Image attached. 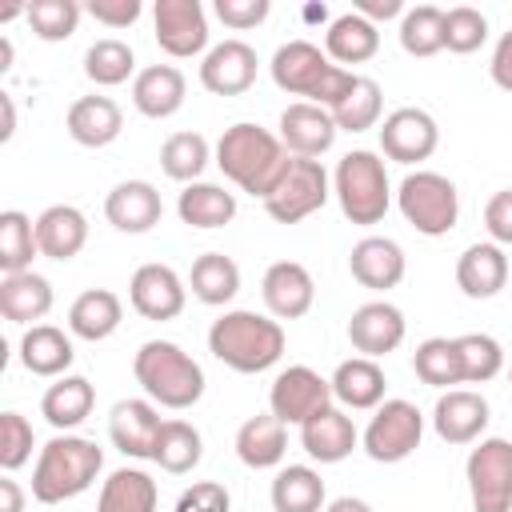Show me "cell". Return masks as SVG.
Segmentation results:
<instances>
[{"mask_svg": "<svg viewBox=\"0 0 512 512\" xmlns=\"http://www.w3.org/2000/svg\"><path fill=\"white\" fill-rule=\"evenodd\" d=\"M216 164L220 172L248 196H260L268 200V192L280 184V176L288 172L292 156L288 148L280 144L276 132L252 124V120H240L232 128H224V136L216 140Z\"/></svg>", "mask_w": 512, "mask_h": 512, "instance_id": "1", "label": "cell"}, {"mask_svg": "<svg viewBox=\"0 0 512 512\" xmlns=\"http://www.w3.org/2000/svg\"><path fill=\"white\" fill-rule=\"evenodd\" d=\"M208 352L224 368H232L240 376L268 372L284 356V324L276 316L232 308L220 320H212V328H208Z\"/></svg>", "mask_w": 512, "mask_h": 512, "instance_id": "2", "label": "cell"}, {"mask_svg": "<svg viewBox=\"0 0 512 512\" xmlns=\"http://www.w3.org/2000/svg\"><path fill=\"white\" fill-rule=\"evenodd\" d=\"M272 80L280 92L288 96H304L308 104H320V108H336L352 84H356V72L352 68H340L328 60L324 48H316L312 40H288L272 52Z\"/></svg>", "mask_w": 512, "mask_h": 512, "instance_id": "3", "label": "cell"}, {"mask_svg": "<svg viewBox=\"0 0 512 512\" xmlns=\"http://www.w3.org/2000/svg\"><path fill=\"white\" fill-rule=\"evenodd\" d=\"M132 376L160 408L184 412L204 396V368L172 340H144L132 356Z\"/></svg>", "mask_w": 512, "mask_h": 512, "instance_id": "4", "label": "cell"}, {"mask_svg": "<svg viewBox=\"0 0 512 512\" xmlns=\"http://www.w3.org/2000/svg\"><path fill=\"white\" fill-rule=\"evenodd\" d=\"M100 468H104V452L92 440L72 436V432H60L36 456V468H32V500H40V504H64V500L88 492L96 484Z\"/></svg>", "mask_w": 512, "mask_h": 512, "instance_id": "5", "label": "cell"}, {"mask_svg": "<svg viewBox=\"0 0 512 512\" xmlns=\"http://www.w3.org/2000/svg\"><path fill=\"white\" fill-rule=\"evenodd\" d=\"M332 192H336V204H340L344 220H352L360 228L380 224L384 212H388V204H392L388 168L368 148H356V152L340 156V164L332 172Z\"/></svg>", "mask_w": 512, "mask_h": 512, "instance_id": "6", "label": "cell"}, {"mask_svg": "<svg viewBox=\"0 0 512 512\" xmlns=\"http://www.w3.org/2000/svg\"><path fill=\"white\" fill-rule=\"evenodd\" d=\"M396 204H400V216L420 232V236H448L460 220V192L448 176L440 172H428V168H416L400 180V192H396Z\"/></svg>", "mask_w": 512, "mask_h": 512, "instance_id": "7", "label": "cell"}, {"mask_svg": "<svg viewBox=\"0 0 512 512\" xmlns=\"http://www.w3.org/2000/svg\"><path fill=\"white\" fill-rule=\"evenodd\" d=\"M472 512H512V440L488 436L464 460Z\"/></svg>", "mask_w": 512, "mask_h": 512, "instance_id": "8", "label": "cell"}, {"mask_svg": "<svg viewBox=\"0 0 512 512\" xmlns=\"http://www.w3.org/2000/svg\"><path fill=\"white\" fill-rule=\"evenodd\" d=\"M420 440H424V412L412 400H400V396L384 400L376 408V416L368 420L364 436H360L364 452L376 464H400V460H408L420 448Z\"/></svg>", "mask_w": 512, "mask_h": 512, "instance_id": "9", "label": "cell"}, {"mask_svg": "<svg viewBox=\"0 0 512 512\" xmlns=\"http://www.w3.org/2000/svg\"><path fill=\"white\" fill-rule=\"evenodd\" d=\"M332 196V180L324 172L320 160H300L292 156L288 172L280 176V184L268 192L264 200V212L276 220V224H300L304 216L320 212Z\"/></svg>", "mask_w": 512, "mask_h": 512, "instance_id": "10", "label": "cell"}, {"mask_svg": "<svg viewBox=\"0 0 512 512\" xmlns=\"http://www.w3.org/2000/svg\"><path fill=\"white\" fill-rule=\"evenodd\" d=\"M332 380H324L316 368L308 364H292L284 368L272 388H268V412L284 424H308L312 416H320L324 408H332Z\"/></svg>", "mask_w": 512, "mask_h": 512, "instance_id": "11", "label": "cell"}, {"mask_svg": "<svg viewBox=\"0 0 512 512\" xmlns=\"http://www.w3.org/2000/svg\"><path fill=\"white\" fill-rule=\"evenodd\" d=\"M152 24H156V44L176 60L200 56L208 48V16L200 0H156Z\"/></svg>", "mask_w": 512, "mask_h": 512, "instance_id": "12", "label": "cell"}, {"mask_svg": "<svg viewBox=\"0 0 512 512\" xmlns=\"http://www.w3.org/2000/svg\"><path fill=\"white\" fill-rule=\"evenodd\" d=\"M440 128L424 108H396L380 124V152L396 164H420L436 152Z\"/></svg>", "mask_w": 512, "mask_h": 512, "instance_id": "13", "label": "cell"}, {"mask_svg": "<svg viewBox=\"0 0 512 512\" xmlns=\"http://www.w3.org/2000/svg\"><path fill=\"white\" fill-rule=\"evenodd\" d=\"M256 48L244 40H220L200 60V84L212 96H244L256 84Z\"/></svg>", "mask_w": 512, "mask_h": 512, "instance_id": "14", "label": "cell"}, {"mask_svg": "<svg viewBox=\"0 0 512 512\" xmlns=\"http://www.w3.org/2000/svg\"><path fill=\"white\" fill-rule=\"evenodd\" d=\"M128 300L144 320H176L188 304V288L168 264H140L128 284Z\"/></svg>", "mask_w": 512, "mask_h": 512, "instance_id": "15", "label": "cell"}, {"mask_svg": "<svg viewBox=\"0 0 512 512\" xmlns=\"http://www.w3.org/2000/svg\"><path fill=\"white\" fill-rule=\"evenodd\" d=\"M336 120L328 108L320 104H308V100H296L280 112V144L288 148V156H300V160H320L332 140H336Z\"/></svg>", "mask_w": 512, "mask_h": 512, "instance_id": "16", "label": "cell"}, {"mask_svg": "<svg viewBox=\"0 0 512 512\" xmlns=\"http://www.w3.org/2000/svg\"><path fill=\"white\" fill-rule=\"evenodd\" d=\"M404 332H408V320H404V312H400L396 304H388V300H368V304H360V308L352 312V320H348V340H352V348H356L360 356H368V360H380V356L396 352V348L404 344Z\"/></svg>", "mask_w": 512, "mask_h": 512, "instance_id": "17", "label": "cell"}, {"mask_svg": "<svg viewBox=\"0 0 512 512\" xmlns=\"http://www.w3.org/2000/svg\"><path fill=\"white\" fill-rule=\"evenodd\" d=\"M260 296H264V308L276 320H300L316 304V280L304 264L276 260V264H268V272L260 280Z\"/></svg>", "mask_w": 512, "mask_h": 512, "instance_id": "18", "label": "cell"}, {"mask_svg": "<svg viewBox=\"0 0 512 512\" xmlns=\"http://www.w3.org/2000/svg\"><path fill=\"white\" fill-rule=\"evenodd\" d=\"M488 400L472 388H448L436 396V408H432V428L444 444H476L484 440V428H488Z\"/></svg>", "mask_w": 512, "mask_h": 512, "instance_id": "19", "label": "cell"}, {"mask_svg": "<svg viewBox=\"0 0 512 512\" xmlns=\"http://www.w3.org/2000/svg\"><path fill=\"white\" fill-rule=\"evenodd\" d=\"M348 272L360 288H372V292H388L404 280L408 272V256L396 240L388 236H364L352 244L348 252Z\"/></svg>", "mask_w": 512, "mask_h": 512, "instance_id": "20", "label": "cell"}, {"mask_svg": "<svg viewBox=\"0 0 512 512\" xmlns=\"http://www.w3.org/2000/svg\"><path fill=\"white\" fill-rule=\"evenodd\" d=\"M160 428H164V420H160L152 400H120V404H112L108 440L116 444V452H124L132 460H152Z\"/></svg>", "mask_w": 512, "mask_h": 512, "instance_id": "21", "label": "cell"}, {"mask_svg": "<svg viewBox=\"0 0 512 512\" xmlns=\"http://www.w3.org/2000/svg\"><path fill=\"white\" fill-rule=\"evenodd\" d=\"M104 216L116 232H128V236H140V232H152L164 216V200L156 192V184L148 180H120L108 196H104Z\"/></svg>", "mask_w": 512, "mask_h": 512, "instance_id": "22", "label": "cell"}, {"mask_svg": "<svg viewBox=\"0 0 512 512\" xmlns=\"http://www.w3.org/2000/svg\"><path fill=\"white\" fill-rule=\"evenodd\" d=\"M184 96H188V80H184V72L176 64H148L132 80V104L148 120L176 116L184 108Z\"/></svg>", "mask_w": 512, "mask_h": 512, "instance_id": "23", "label": "cell"}, {"mask_svg": "<svg viewBox=\"0 0 512 512\" xmlns=\"http://www.w3.org/2000/svg\"><path fill=\"white\" fill-rule=\"evenodd\" d=\"M512 276V264L500 244H468L456 260V288L468 300H492Z\"/></svg>", "mask_w": 512, "mask_h": 512, "instance_id": "24", "label": "cell"}, {"mask_svg": "<svg viewBox=\"0 0 512 512\" xmlns=\"http://www.w3.org/2000/svg\"><path fill=\"white\" fill-rule=\"evenodd\" d=\"M64 128L80 148H108L124 132V112L112 96H80L72 100Z\"/></svg>", "mask_w": 512, "mask_h": 512, "instance_id": "25", "label": "cell"}, {"mask_svg": "<svg viewBox=\"0 0 512 512\" xmlns=\"http://www.w3.org/2000/svg\"><path fill=\"white\" fill-rule=\"evenodd\" d=\"M360 444V432L352 424V416H344L336 404L324 408L320 416H312L308 424H300V448L320 460V464H340L352 456V448Z\"/></svg>", "mask_w": 512, "mask_h": 512, "instance_id": "26", "label": "cell"}, {"mask_svg": "<svg viewBox=\"0 0 512 512\" xmlns=\"http://www.w3.org/2000/svg\"><path fill=\"white\" fill-rule=\"evenodd\" d=\"M36 244L48 260H72L88 244V216L76 204H52L36 216Z\"/></svg>", "mask_w": 512, "mask_h": 512, "instance_id": "27", "label": "cell"}, {"mask_svg": "<svg viewBox=\"0 0 512 512\" xmlns=\"http://www.w3.org/2000/svg\"><path fill=\"white\" fill-rule=\"evenodd\" d=\"M72 360H76L72 336L60 332L56 324H32V328L20 336V364H24L32 376L60 380V376H68Z\"/></svg>", "mask_w": 512, "mask_h": 512, "instance_id": "28", "label": "cell"}, {"mask_svg": "<svg viewBox=\"0 0 512 512\" xmlns=\"http://www.w3.org/2000/svg\"><path fill=\"white\" fill-rule=\"evenodd\" d=\"M384 368L368 356H352V360H340L336 372H332V396L352 408V412H368V408H380L384 404Z\"/></svg>", "mask_w": 512, "mask_h": 512, "instance_id": "29", "label": "cell"}, {"mask_svg": "<svg viewBox=\"0 0 512 512\" xmlns=\"http://www.w3.org/2000/svg\"><path fill=\"white\" fill-rule=\"evenodd\" d=\"M288 452V424L276 420L272 412L264 416H248L240 428H236V456L244 468H276Z\"/></svg>", "mask_w": 512, "mask_h": 512, "instance_id": "30", "label": "cell"}, {"mask_svg": "<svg viewBox=\"0 0 512 512\" xmlns=\"http://www.w3.org/2000/svg\"><path fill=\"white\" fill-rule=\"evenodd\" d=\"M92 408H96V388L88 376H60L40 396V412L56 432H72L92 416Z\"/></svg>", "mask_w": 512, "mask_h": 512, "instance_id": "31", "label": "cell"}, {"mask_svg": "<svg viewBox=\"0 0 512 512\" xmlns=\"http://www.w3.org/2000/svg\"><path fill=\"white\" fill-rule=\"evenodd\" d=\"M52 312V284L40 272H12L0 280V316L8 324H36Z\"/></svg>", "mask_w": 512, "mask_h": 512, "instance_id": "32", "label": "cell"}, {"mask_svg": "<svg viewBox=\"0 0 512 512\" xmlns=\"http://www.w3.org/2000/svg\"><path fill=\"white\" fill-rule=\"evenodd\" d=\"M120 320H124V304L108 288H88L68 308V332L80 336V340H92V344L108 340L120 328Z\"/></svg>", "mask_w": 512, "mask_h": 512, "instance_id": "33", "label": "cell"}, {"mask_svg": "<svg viewBox=\"0 0 512 512\" xmlns=\"http://www.w3.org/2000/svg\"><path fill=\"white\" fill-rule=\"evenodd\" d=\"M324 52H328V60L332 64H364V60H372L376 52H380V32H376V24L372 20H364L360 12H344V16H336L332 24H328V32H324Z\"/></svg>", "mask_w": 512, "mask_h": 512, "instance_id": "34", "label": "cell"}, {"mask_svg": "<svg viewBox=\"0 0 512 512\" xmlns=\"http://www.w3.org/2000/svg\"><path fill=\"white\" fill-rule=\"evenodd\" d=\"M176 212L188 228H224L236 216V196L220 184L196 180V184H184V192L176 196Z\"/></svg>", "mask_w": 512, "mask_h": 512, "instance_id": "35", "label": "cell"}, {"mask_svg": "<svg viewBox=\"0 0 512 512\" xmlns=\"http://www.w3.org/2000/svg\"><path fill=\"white\" fill-rule=\"evenodd\" d=\"M160 488L144 468H116L96 500V512H156Z\"/></svg>", "mask_w": 512, "mask_h": 512, "instance_id": "36", "label": "cell"}, {"mask_svg": "<svg viewBox=\"0 0 512 512\" xmlns=\"http://www.w3.org/2000/svg\"><path fill=\"white\" fill-rule=\"evenodd\" d=\"M188 288H192V296L200 304L220 308L240 292V264L232 256H224V252H204V256L192 260Z\"/></svg>", "mask_w": 512, "mask_h": 512, "instance_id": "37", "label": "cell"}, {"mask_svg": "<svg viewBox=\"0 0 512 512\" xmlns=\"http://www.w3.org/2000/svg\"><path fill=\"white\" fill-rule=\"evenodd\" d=\"M324 500H328L324 480L308 464H288L272 480V508L276 512H324L328 508Z\"/></svg>", "mask_w": 512, "mask_h": 512, "instance_id": "38", "label": "cell"}, {"mask_svg": "<svg viewBox=\"0 0 512 512\" xmlns=\"http://www.w3.org/2000/svg\"><path fill=\"white\" fill-rule=\"evenodd\" d=\"M212 160V144L200 136V132H172L164 144H160V168L168 180H180V184H196L204 176Z\"/></svg>", "mask_w": 512, "mask_h": 512, "instance_id": "39", "label": "cell"}, {"mask_svg": "<svg viewBox=\"0 0 512 512\" xmlns=\"http://www.w3.org/2000/svg\"><path fill=\"white\" fill-rule=\"evenodd\" d=\"M40 256L36 244V220H28L24 212L8 208L0 212V272H32V260Z\"/></svg>", "mask_w": 512, "mask_h": 512, "instance_id": "40", "label": "cell"}, {"mask_svg": "<svg viewBox=\"0 0 512 512\" xmlns=\"http://www.w3.org/2000/svg\"><path fill=\"white\" fill-rule=\"evenodd\" d=\"M412 368H416V376H420L428 388H440V392H448L452 384H464L456 336H452V340H448V336H428L424 344H416Z\"/></svg>", "mask_w": 512, "mask_h": 512, "instance_id": "41", "label": "cell"}, {"mask_svg": "<svg viewBox=\"0 0 512 512\" xmlns=\"http://www.w3.org/2000/svg\"><path fill=\"white\" fill-rule=\"evenodd\" d=\"M200 456H204V440H200L196 424H188V420H164L152 460H156L164 472L184 476V472H192V468L200 464Z\"/></svg>", "mask_w": 512, "mask_h": 512, "instance_id": "42", "label": "cell"}, {"mask_svg": "<svg viewBox=\"0 0 512 512\" xmlns=\"http://www.w3.org/2000/svg\"><path fill=\"white\" fill-rule=\"evenodd\" d=\"M132 72H136V52H132V44H124V40H116V36H104V40H96V44L84 52V76H88L96 88H116V84H124ZM132 80H136V76H132Z\"/></svg>", "mask_w": 512, "mask_h": 512, "instance_id": "43", "label": "cell"}, {"mask_svg": "<svg viewBox=\"0 0 512 512\" xmlns=\"http://www.w3.org/2000/svg\"><path fill=\"white\" fill-rule=\"evenodd\" d=\"M380 112H384V88L372 76H356L352 92L332 108V120L340 132H368L380 124Z\"/></svg>", "mask_w": 512, "mask_h": 512, "instance_id": "44", "label": "cell"}, {"mask_svg": "<svg viewBox=\"0 0 512 512\" xmlns=\"http://www.w3.org/2000/svg\"><path fill=\"white\" fill-rule=\"evenodd\" d=\"M400 48L420 60L444 52V8H436V4L408 8L400 16Z\"/></svg>", "mask_w": 512, "mask_h": 512, "instance_id": "45", "label": "cell"}, {"mask_svg": "<svg viewBox=\"0 0 512 512\" xmlns=\"http://www.w3.org/2000/svg\"><path fill=\"white\" fill-rule=\"evenodd\" d=\"M456 352H460L464 384H488V380H496L504 372V348L488 332H464V336H456Z\"/></svg>", "mask_w": 512, "mask_h": 512, "instance_id": "46", "label": "cell"}, {"mask_svg": "<svg viewBox=\"0 0 512 512\" xmlns=\"http://www.w3.org/2000/svg\"><path fill=\"white\" fill-rule=\"evenodd\" d=\"M80 12H84V8H80L76 0H32V4L24 8L32 32H36L40 40H48V44L68 40V36L76 32V24H80Z\"/></svg>", "mask_w": 512, "mask_h": 512, "instance_id": "47", "label": "cell"}, {"mask_svg": "<svg viewBox=\"0 0 512 512\" xmlns=\"http://www.w3.org/2000/svg\"><path fill=\"white\" fill-rule=\"evenodd\" d=\"M488 40V16L472 4H456L444 12V48L456 52V56H468L476 52L480 44Z\"/></svg>", "mask_w": 512, "mask_h": 512, "instance_id": "48", "label": "cell"}, {"mask_svg": "<svg viewBox=\"0 0 512 512\" xmlns=\"http://www.w3.org/2000/svg\"><path fill=\"white\" fill-rule=\"evenodd\" d=\"M32 424L20 416V412H4L0 416V468L4 472H16L20 464L32 460Z\"/></svg>", "mask_w": 512, "mask_h": 512, "instance_id": "49", "label": "cell"}, {"mask_svg": "<svg viewBox=\"0 0 512 512\" xmlns=\"http://www.w3.org/2000/svg\"><path fill=\"white\" fill-rule=\"evenodd\" d=\"M228 508H232V496L216 480H196L176 500V512H228Z\"/></svg>", "mask_w": 512, "mask_h": 512, "instance_id": "50", "label": "cell"}, {"mask_svg": "<svg viewBox=\"0 0 512 512\" xmlns=\"http://www.w3.org/2000/svg\"><path fill=\"white\" fill-rule=\"evenodd\" d=\"M268 0H216V16L224 20V28L232 32H248L256 24L268 20Z\"/></svg>", "mask_w": 512, "mask_h": 512, "instance_id": "51", "label": "cell"}, {"mask_svg": "<svg viewBox=\"0 0 512 512\" xmlns=\"http://www.w3.org/2000/svg\"><path fill=\"white\" fill-rule=\"evenodd\" d=\"M484 228L492 236V244H512V188H500L488 196L484 204Z\"/></svg>", "mask_w": 512, "mask_h": 512, "instance_id": "52", "label": "cell"}, {"mask_svg": "<svg viewBox=\"0 0 512 512\" xmlns=\"http://www.w3.org/2000/svg\"><path fill=\"white\" fill-rule=\"evenodd\" d=\"M84 12H88L96 24H104V28H128V24L140 20L144 4H140V0H88Z\"/></svg>", "mask_w": 512, "mask_h": 512, "instance_id": "53", "label": "cell"}, {"mask_svg": "<svg viewBox=\"0 0 512 512\" xmlns=\"http://www.w3.org/2000/svg\"><path fill=\"white\" fill-rule=\"evenodd\" d=\"M488 72H492V84H496V88H504V92H512V32H504V36L496 40V48H492V64H488Z\"/></svg>", "mask_w": 512, "mask_h": 512, "instance_id": "54", "label": "cell"}, {"mask_svg": "<svg viewBox=\"0 0 512 512\" xmlns=\"http://www.w3.org/2000/svg\"><path fill=\"white\" fill-rule=\"evenodd\" d=\"M352 12H360L364 20H372V24H376V20H392V16H400V12H404V4H400V0H360Z\"/></svg>", "mask_w": 512, "mask_h": 512, "instance_id": "55", "label": "cell"}, {"mask_svg": "<svg viewBox=\"0 0 512 512\" xmlns=\"http://www.w3.org/2000/svg\"><path fill=\"white\" fill-rule=\"evenodd\" d=\"M0 512H24V488L12 476L0 480Z\"/></svg>", "mask_w": 512, "mask_h": 512, "instance_id": "56", "label": "cell"}, {"mask_svg": "<svg viewBox=\"0 0 512 512\" xmlns=\"http://www.w3.org/2000/svg\"><path fill=\"white\" fill-rule=\"evenodd\" d=\"M16 132V104L8 92H0V140H12Z\"/></svg>", "mask_w": 512, "mask_h": 512, "instance_id": "57", "label": "cell"}, {"mask_svg": "<svg viewBox=\"0 0 512 512\" xmlns=\"http://www.w3.org/2000/svg\"><path fill=\"white\" fill-rule=\"evenodd\" d=\"M324 512H372V504H368V500H360V496H336Z\"/></svg>", "mask_w": 512, "mask_h": 512, "instance_id": "58", "label": "cell"}, {"mask_svg": "<svg viewBox=\"0 0 512 512\" xmlns=\"http://www.w3.org/2000/svg\"><path fill=\"white\" fill-rule=\"evenodd\" d=\"M8 68H12V40L0 36V72H8Z\"/></svg>", "mask_w": 512, "mask_h": 512, "instance_id": "59", "label": "cell"}, {"mask_svg": "<svg viewBox=\"0 0 512 512\" xmlns=\"http://www.w3.org/2000/svg\"><path fill=\"white\" fill-rule=\"evenodd\" d=\"M304 16H308V20H324V16H328V12H324V4H312V8H308V12H304Z\"/></svg>", "mask_w": 512, "mask_h": 512, "instance_id": "60", "label": "cell"}, {"mask_svg": "<svg viewBox=\"0 0 512 512\" xmlns=\"http://www.w3.org/2000/svg\"><path fill=\"white\" fill-rule=\"evenodd\" d=\"M508 380H512V368H508Z\"/></svg>", "mask_w": 512, "mask_h": 512, "instance_id": "61", "label": "cell"}]
</instances>
